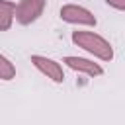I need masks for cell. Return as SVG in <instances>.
<instances>
[{
  "instance_id": "1",
  "label": "cell",
  "mask_w": 125,
  "mask_h": 125,
  "mask_svg": "<svg viewBox=\"0 0 125 125\" xmlns=\"http://www.w3.org/2000/svg\"><path fill=\"white\" fill-rule=\"evenodd\" d=\"M70 39H72V43H74L76 47H80L82 51L90 53L92 57H96V59H100V61H104V62L113 61V47H111V43H109L104 35H100V33H96V31L76 29V31H72Z\"/></svg>"
},
{
  "instance_id": "2",
  "label": "cell",
  "mask_w": 125,
  "mask_h": 125,
  "mask_svg": "<svg viewBox=\"0 0 125 125\" xmlns=\"http://www.w3.org/2000/svg\"><path fill=\"white\" fill-rule=\"evenodd\" d=\"M59 16H61L62 21L72 23V25H80V27H96V23H98L96 16L88 8L78 6V4H64V6H61Z\"/></svg>"
},
{
  "instance_id": "3",
  "label": "cell",
  "mask_w": 125,
  "mask_h": 125,
  "mask_svg": "<svg viewBox=\"0 0 125 125\" xmlns=\"http://www.w3.org/2000/svg\"><path fill=\"white\" fill-rule=\"evenodd\" d=\"M45 6H47V0H20L16 4L14 20L21 25H29L43 16Z\"/></svg>"
},
{
  "instance_id": "4",
  "label": "cell",
  "mask_w": 125,
  "mask_h": 125,
  "mask_svg": "<svg viewBox=\"0 0 125 125\" xmlns=\"http://www.w3.org/2000/svg\"><path fill=\"white\" fill-rule=\"evenodd\" d=\"M31 64L43 76H47L51 82H55V84H62L64 82V70L61 66V62H57L55 59H49L45 55H31Z\"/></svg>"
},
{
  "instance_id": "5",
  "label": "cell",
  "mask_w": 125,
  "mask_h": 125,
  "mask_svg": "<svg viewBox=\"0 0 125 125\" xmlns=\"http://www.w3.org/2000/svg\"><path fill=\"white\" fill-rule=\"evenodd\" d=\"M62 64H66L74 72H82L90 78H98V76L104 74V66L100 62H94L92 59H84V57H76V55L62 57Z\"/></svg>"
},
{
  "instance_id": "6",
  "label": "cell",
  "mask_w": 125,
  "mask_h": 125,
  "mask_svg": "<svg viewBox=\"0 0 125 125\" xmlns=\"http://www.w3.org/2000/svg\"><path fill=\"white\" fill-rule=\"evenodd\" d=\"M14 14H16V2L0 0V31H8L12 27Z\"/></svg>"
},
{
  "instance_id": "7",
  "label": "cell",
  "mask_w": 125,
  "mask_h": 125,
  "mask_svg": "<svg viewBox=\"0 0 125 125\" xmlns=\"http://www.w3.org/2000/svg\"><path fill=\"white\" fill-rule=\"evenodd\" d=\"M14 78H16V66H14V62L6 55L0 53V80L8 82V80H14Z\"/></svg>"
},
{
  "instance_id": "8",
  "label": "cell",
  "mask_w": 125,
  "mask_h": 125,
  "mask_svg": "<svg viewBox=\"0 0 125 125\" xmlns=\"http://www.w3.org/2000/svg\"><path fill=\"white\" fill-rule=\"evenodd\" d=\"M105 4L109 8H113V10H117V12H123L125 10V0H105Z\"/></svg>"
}]
</instances>
